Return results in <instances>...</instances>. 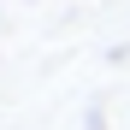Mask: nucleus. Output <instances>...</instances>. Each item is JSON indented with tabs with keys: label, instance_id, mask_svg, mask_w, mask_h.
I'll return each mask as SVG.
<instances>
[]
</instances>
